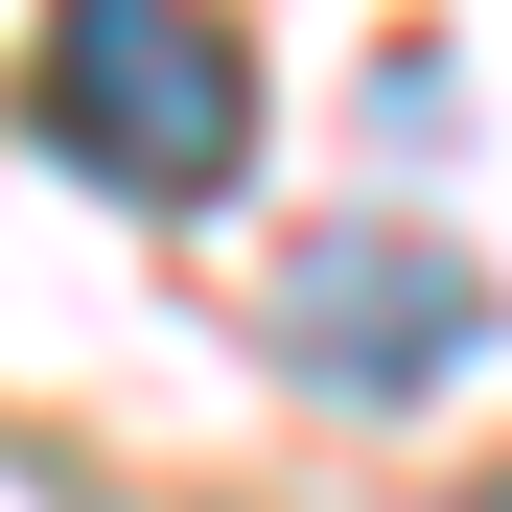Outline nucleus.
Here are the masks:
<instances>
[{"instance_id":"f03ea898","label":"nucleus","mask_w":512,"mask_h":512,"mask_svg":"<svg viewBox=\"0 0 512 512\" xmlns=\"http://www.w3.org/2000/svg\"><path fill=\"white\" fill-rule=\"evenodd\" d=\"M280 350H303V396H443L489 350V280L443 233H303L280 256Z\"/></svg>"},{"instance_id":"f257e3e1","label":"nucleus","mask_w":512,"mask_h":512,"mask_svg":"<svg viewBox=\"0 0 512 512\" xmlns=\"http://www.w3.org/2000/svg\"><path fill=\"white\" fill-rule=\"evenodd\" d=\"M24 94L140 210H210L233 163H256V47L210 24V0H47V70H24Z\"/></svg>"}]
</instances>
